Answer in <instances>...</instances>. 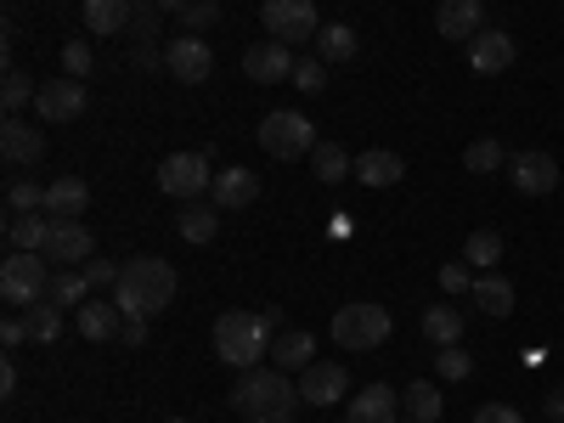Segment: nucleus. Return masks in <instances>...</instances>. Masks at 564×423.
Listing matches in <instances>:
<instances>
[{
    "label": "nucleus",
    "instance_id": "f257e3e1",
    "mask_svg": "<svg viewBox=\"0 0 564 423\" xmlns=\"http://www.w3.org/2000/svg\"><path fill=\"white\" fill-rule=\"evenodd\" d=\"M175 265L170 260H159V254H135V260H124V271H119V282H113V305L124 311V316H164L170 305H175Z\"/></svg>",
    "mask_w": 564,
    "mask_h": 423
},
{
    "label": "nucleus",
    "instance_id": "f03ea898",
    "mask_svg": "<svg viewBox=\"0 0 564 423\" xmlns=\"http://www.w3.org/2000/svg\"><path fill=\"white\" fill-rule=\"evenodd\" d=\"M231 406L243 423H289L300 412V384H289L282 367H249L231 384Z\"/></svg>",
    "mask_w": 564,
    "mask_h": 423
},
{
    "label": "nucleus",
    "instance_id": "7ed1b4c3",
    "mask_svg": "<svg viewBox=\"0 0 564 423\" xmlns=\"http://www.w3.org/2000/svg\"><path fill=\"white\" fill-rule=\"evenodd\" d=\"M271 339H276V327L260 311H226V316H215V356L226 367H238V372L260 367V356H271Z\"/></svg>",
    "mask_w": 564,
    "mask_h": 423
},
{
    "label": "nucleus",
    "instance_id": "20e7f679",
    "mask_svg": "<svg viewBox=\"0 0 564 423\" xmlns=\"http://www.w3.org/2000/svg\"><path fill=\"white\" fill-rule=\"evenodd\" d=\"M395 334V316L372 300H350L334 311V345L339 350H379Z\"/></svg>",
    "mask_w": 564,
    "mask_h": 423
},
{
    "label": "nucleus",
    "instance_id": "39448f33",
    "mask_svg": "<svg viewBox=\"0 0 564 423\" xmlns=\"http://www.w3.org/2000/svg\"><path fill=\"white\" fill-rule=\"evenodd\" d=\"M45 289H52V265H45V254H29V249H12L7 265H0V300L29 311L45 300Z\"/></svg>",
    "mask_w": 564,
    "mask_h": 423
},
{
    "label": "nucleus",
    "instance_id": "423d86ee",
    "mask_svg": "<svg viewBox=\"0 0 564 423\" xmlns=\"http://www.w3.org/2000/svg\"><path fill=\"white\" fill-rule=\"evenodd\" d=\"M260 148L271 159H311L316 153V124L294 108H276V113L260 119Z\"/></svg>",
    "mask_w": 564,
    "mask_h": 423
},
{
    "label": "nucleus",
    "instance_id": "0eeeda50",
    "mask_svg": "<svg viewBox=\"0 0 564 423\" xmlns=\"http://www.w3.org/2000/svg\"><path fill=\"white\" fill-rule=\"evenodd\" d=\"M260 18H265V34L282 40V45H305V40L316 45V34H322L316 0H265Z\"/></svg>",
    "mask_w": 564,
    "mask_h": 423
},
{
    "label": "nucleus",
    "instance_id": "6e6552de",
    "mask_svg": "<svg viewBox=\"0 0 564 423\" xmlns=\"http://www.w3.org/2000/svg\"><path fill=\"white\" fill-rule=\"evenodd\" d=\"M159 186L170 198H204L209 186H215V170H209V159L204 153H170L164 164H159Z\"/></svg>",
    "mask_w": 564,
    "mask_h": 423
},
{
    "label": "nucleus",
    "instance_id": "1a4fd4ad",
    "mask_svg": "<svg viewBox=\"0 0 564 423\" xmlns=\"http://www.w3.org/2000/svg\"><path fill=\"white\" fill-rule=\"evenodd\" d=\"M85 79H74V74H63V79H45L40 85V97H34V113L45 119V124H74L79 113H85Z\"/></svg>",
    "mask_w": 564,
    "mask_h": 423
},
{
    "label": "nucleus",
    "instance_id": "9d476101",
    "mask_svg": "<svg viewBox=\"0 0 564 423\" xmlns=\"http://www.w3.org/2000/svg\"><path fill=\"white\" fill-rule=\"evenodd\" d=\"M164 68H170V79H181V85H204V79L215 74V52H209L198 34H175V40L164 45Z\"/></svg>",
    "mask_w": 564,
    "mask_h": 423
},
{
    "label": "nucleus",
    "instance_id": "9b49d317",
    "mask_svg": "<svg viewBox=\"0 0 564 423\" xmlns=\"http://www.w3.org/2000/svg\"><path fill=\"white\" fill-rule=\"evenodd\" d=\"M300 401H311V406H339V401H350V372H345L339 361H311V367L300 372Z\"/></svg>",
    "mask_w": 564,
    "mask_h": 423
},
{
    "label": "nucleus",
    "instance_id": "f8f14e48",
    "mask_svg": "<svg viewBox=\"0 0 564 423\" xmlns=\"http://www.w3.org/2000/svg\"><path fill=\"white\" fill-rule=\"evenodd\" d=\"M294 45H282V40H260V45H249L243 52V74L254 79V85H276V79H294Z\"/></svg>",
    "mask_w": 564,
    "mask_h": 423
},
{
    "label": "nucleus",
    "instance_id": "ddd939ff",
    "mask_svg": "<svg viewBox=\"0 0 564 423\" xmlns=\"http://www.w3.org/2000/svg\"><path fill=\"white\" fill-rule=\"evenodd\" d=\"M215 204H220V215H238V209L260 204V170H249V164L215 170Z\"/></svg>",
    "mask_w": 564,
    "mask_h": 423
},
{
    "label": "nucleus",
    "instance_id": "4468645a",
    "mask_svg": "<svg viewBox=\"0 0 564 423\" xmlns=\"http://www.w3.org/2000/svg\"><path fill=\"white\" fill-rule=\"evenodd\" d=\"M508 175H513V186H520L525 198H547L553 186H558V159L553 153H513L508 159Z\"/></svg>",
    "mask_w": 564,
    "mask_h": 423
},
{
    "label": "nucleus",
    "instance_id": "2eb2a0df",
    "mask_svg": "<svg viewBox=\"0 0 564 423\" xmlns=\"http://www.w3.org/2000/svg\"><path fill=\"white\" fill-rule=\"evenodd\" d=\"M513 57H520V45H513L508 29H480L475 40H468V68L475 74H508Z\"/></svg>",
    "mask_w": 564,
    "mask_h": 423
},
{
    "label": "nucleus",
    "instance_id": "dca6fc26",
    "mask_svg": "<svg viewBox=\"0 0 564 423\" xmlns=\"http://www.w3.org/2000/svg\"><path fill=\"white\" fill-rule=\"evenodd\" d=\"M90 226L85 220H57L52 215V238H45V260H57V265H79V260H90Z\"/></svg>",
    "mask_w": 564,
    "mask_h": 423
},
{
    "label": "nucleus",
    "instance_id": "f3484780",
    "mask_svg": "<svg viewBox=\"0 0 564 423\" xmlns=\"http://www.w3.org/2000/svg\"><path fill=\"white\" fill-rule=\"evenodd\" d=\"M435 29H441V40H463L468 45L486 29V0H441Z\"/></svg>",
    "mask_w": 564,
    "mask_h": 423
},
{
    "label": "nucleus",
    "instance_id": "a211bd4d",
    "mask_svg": "<svg viewBox=\"0 0 564 423\" xmlns=\"http://www.w3.org/2000/svg\"><path fill=\"white\" fill-rule=\"evenodd\" d=\"M0 159H7V164H40V159H45L40 124H23V119H7V124H0Z\"/></svg>",
    "mask_w": 564,
    "mask_h": 423
},
{
    "label": "nucleus",
    "instance_id": "6ab92c4d",
    "mask_svg": "<svg viewBox=\"0 0 564 423\" xmlns=\"http://www.w3.org/2000/svg\"><path fill=\"white\" fill-rule=\"evenodd\" d=\"M395 412H401V395L390 384H367V390L350 395V417L345 423H401Z\"/></svg>",
    "mask_w": 564,
    "mask_h": 423
},
{
    "label": "nucleus",
    "instance_id": "aec40b11",
    "mask_svg": "<svg viewBox=\"0 0 564 423\" xmlns=\"http://www.w3.org/2000/svg\"><path fill=\"white\" fill-rule=\"evenodd\" d=\"M74 316H79V334H85L90 345H113L119 327H124V311H119L113 300H85Z\"/></svg>",
    "mask_w": 564,
    "mask_h": 423
},
{
    "label": "nucleus",
    "instance_id": "412c9836",
    "mask_svg": "<svg viewBox=\"0 0 564 423\" xmlns=\"http://www.w3.org/2000/svg\"><path fill=\"white\" fill-rule=\"evenodd\" d=\"M90 204V186L79 175H57L52 186H45V215H57V220H79Z\"/></svg>",
    "mask_w": 564,
    "mask_h": 423
},
{
    "label": "nucleus",
    "instance_id": "4be33fe9",
    "mask_svg": "<svg viewBox=\"0 0 564 423\" xmlns=\"http://www.w3.org/2000/svg\"><path fill=\"white\" fill-rule=\"evenodd\" d=\"M220 204H204V198H186L181 215H175V231L186 243H215V231H220Z\"/></svg>",
    "mask_w": 564,
    "mask_h": 423
},
{
    "label": "nucleus",
    "instance_id": "5701e85b",
    "mask_svg": "<svg viewBox=\"0 0 564 423\" xmlns=\"http://www.w3.org/2000/svg\"><path fill=\"white\" fill-rule=\"evenodd\" d=\"M45 238H52V215H45V209H29V215H7V243H12V249L45 254Z\"/></svg>",
    "mask_w": 564,
    "mask_h": 423
},
{
    "label": "nucleus",
    "instance_id": "b1692460",
    "mask_svg": "<svg viewBox=\"0 0 564 423\" xmlns=\"http://www.w3.org/2000/svg\"><path fill=\"white\" fill-rule=\"evenodd\" d=\"M401 175H406V164H401V153H390V148L356 153V181H361V186H395Z\"/></svg>",
    "mask_w": 564,
    "mask_h": 423
},
{
    "label": "nucleus",
    "instance_id": "393cba45",
    "mask_svg": "<svg viewBox=\"0 0 564 423\" xmlns=\"http://www.w3.org/2000/svg\"><path fill=\"white\" fill-rule=\"evenodd\" d=\"M90 294V276H85V265H63V271H52V289H45V300H52L57 311H79Z\"/></svg>",
    "mask_w": 564,
    "mask_h": 423
},
{
    "label": "nucleus",
    "instance_id": "a878e982",
    "mask_svg": "<svg viewBox=\"0 0 564 423\" xmlns=\"http://www.w3.org/2000/svg\"><path fill=\"white\" fill-rule=\"evenodd\" d=\"M468 300H475L486 316H513V282L497 276V271H480L475 289H468Z\"/></svg>",
    "mask_w": 564,
    "mask_h": 423
},
{
    "label": "nucleus",
    "instance_id": "bb28decb",
    "mask_svg": "<svg viewBox=\"0 0 564 423\" xmlns=\"http://www.w3.org/2000/svg\"><path fill=\"white\" fill-rule=\"evenodd\" d=\"M311 350H316V339L300 334V327H289V334H276V339H271V367H282V372H305V367L316 361Z\"/></svg>",
    "mask_w": 564,
    "mask_h": 423
},
{
    "label": "nucleus",
    "instance_id": "cd10ccee",
    "mask_svg": "<svg viewBox=\"0 0 564 423\" xmlns=\"http://www.w3.org/2000/svg\"><path fill=\"white\" fill-rule=\"evenodd\" d=\"M311 175L322 186H339L345 175H356V159L339 148V141H316V153H311Z\"/></svg>",
    "mask_w": 564,
    "mask_h": 423
},
{
    "label": "nucleus",
    "instance_id": "c85d7f7f",
    "mask_svg": "<svg viewBox=\"0 0 564 423\" xmlns=\"http://www.w3.org/2000/svg\"><path fill=\"white\" fill-rule=\"evenodd\" d=\"M135 18V0H85V29L90 34H119Z\"/></svg>",
    "mask_w": 564,
    "mask_h": 423
},
{
    "label": "nucleus",
    "instance_id": "c756f323",
    "mask_svg": "<svg viewBox=\"0 0 564 423\" xmlns=\"http://www.w3.org/2000/svg\"><path fill=\"white\" fill-rule=\"evenodd\" d=\"M423 339H430L435 350L457 345L463 339V311L457 305H430V311H423Z\"/></svg>",
    "mask_w": 564,
    "mask_h": 423
},
{
    "label": "nucleus",
    "instance_id": "7c9ffc66",
    "mask_svg": "<svg viewBox=\"0 0 564 423\" xmlns=\"http://www.w3.org/2000/svg\"><path fill=\"white\" fill-rule=\"evenodd\" d=\"M401 406H406L417 423H441V412H446V401H441V390H435L430 379L406 384V390H401Z\"/></svg>",
    "mask_w": 564,
    "mask_h": 423
},
{
    "label": "nucleus",
    "instance_id": "2f4dec72",
    "mask_svg": "<svg viewBox=\"0 0 564 423\" xmlns=\"http://www.w3.org/2000/svg\"><path fill=\"white\" fill-rule=\"evenodd\" d=\"M502 164H508V153H502L497 135H480V141H468V148H463V170L468 175H497Z\"/></svg>",
    "mask_w": 564,
    "mask_h": 423
},
{
    "label": "nucleus",
    "instance_id": "473e14b6",
    "mask_svg": "<svg viewBox=\"0 0 564 423\" xmlns=\"http://www.w3.org/2000/svg\"><path fill=\"white\" fill-rule=\"evenodd\" d=\"M316 57H322V63H350V57H356V34H350V23H322V34H316Z\"/></svg>",
    "mask_w": 564,
    "mask_h": 423
},
{
    "label": "nucleus",
    "instance_id": "72a5a7b5",
    "mask_svg": "<svg viewBox=\"0 0 564 423\" xmlns=\"http://www.w3.org/2000/svg\"><path fill=\"white\" fill-rule=\"evenodd\" d=\"M463 260L475 265V271H491L502 260V231L480 226V231H468V243H463Z\"/></svg>",
    "mask_w": 564,
    "mask_h": 423
},
{
    "label": "nucleus",
    "instance_id": "f704fd0d",
    "mask_svg": "<svg viewBox=\"0 0 564 423\" xmlns=\"http://www.w3.org/2000/svg\"><path fill=\"white\" fill-rule=\"evenodd\" d=\"M63 316H68V311H57L52 300L29 305V311H23V322H29V339H34V345H52V339L63 334Z\"/></svg>",
    "mask_w": 564,
    "mask_h": 423
},
{
    "label": "nucleus",
    "instance_id": "c9c22d12",
    "mask_svg": "<svg viewBox=\"0 0 564 423\" xmlns=\"http://www.w3.org/2000/svg\"><path fill=\"white\" fill-rule=\"evenodd\" d=\"M7 209H12V215L45 209V186H40V181H29V175H12V181H7Z\"/></svg>",
    "mask_w": 564,
    "mask_h": 423
},
{
    "label": "nucleus",
    "instance_id": "e433bc0d",
    "mask_svg": "<svg viewBox=\"0 0 564 423\" xmlns=\"http://www.w3.org/2000/svg\"><path fill=\"white\" fill-rule=\"evenodd\" d=\"M29 97H40V85H34L29 74L7 68V85H0V102H7V119H18V108H23Z\"/></svg>",
    "mask_w": 564,
    "mask_h": 423
},
{
    "label": "nucleus",
    "instance_id": "4c0bfd02",
    "mask_svg": "<svg viewBox=\"0 0 564 423\" xmlns=\"http://www.w3.org/2000/svg\"><path fill=\"white\" fill-rule=\"evenodd\" d=\"M468 289H475V265H468V260H452V265H441V294H452V300H468Z\"/></svg>",
    "mask_w": 564,
    "mask_h": 423
},
{
    "label": "nucleus",
    "instance_id": "58836bf2",
    "mask_svg": "<svg viewBox=\"0 0 564 423\" xmlns=\"http://www.w3.org/2000/svg\"><path fill=\"white\" fill-rule=\"evenodd\" d=\"M289 85H300L305 97H316V90H327V63H322V57H300V63H294V79H289Z\"/></svg>",
    "mask_w": 564,
    "mask_h": 423
},
{
    "label": "nucleus",
    "instance_id": "ea45409f",
    "mask_svg": "<svg viewBox=\"0 0 564 423\" xmlns=\"http://www.w3.org/2000/svg\"><path fill=\"white\" fill-rule=\"evenodd\" d=\"M435 361H441V379H446V384H463L468 372H475V361H468V350H457V345L435 350Z\"/></svg>",
    "mask_w": 564,
    "mask_h": 423
},
{
    "label": "nucleus",
    "instance_id": "a19ab883",
    "mask_svg": "<svg viewBox=\"0 0 564 423\" xmlns=\"http://www.w3.org/2000/svg\"><path fill=\"white\" fill-rule=\"evenodd\" d=\"M209 23H220V0H193V7L181 12V29H186V34H198V29H209Z\"/></svg>",
    "mask_w": 564,
    "mask_h": 423
},
{
    "label": "nucleus",
    "instance_id": "79ce46f5",
    "mask_svg": "<svg viewBox=\"0 0 564 423\" xmlns=\"http://www.w3.org/2000/svg\"><path fill=\"white\" fill-rule=\"evenodd\" d=\"M63 74H74V79L90 74V45H85V40H68V45H63Z\"/></svg>",
    "mask_w": 564,
    "mask_h": 423
},
{
    "label": "nucleus",
    "instance_id": "37998d69",
    "mask_svg": "<svg viewBox=\"0 0 564 423\" xmlns=\"http://www.w3.org/2000/svg\"><path fill=\"white\" fill-rule=\"evenodd\" d=\"M159 12H164L159 0H135V18H130L135 34H159Z\"/></svg>",
    "mask_w": 564,
    "mask_h": 423
},
{
    "label": "nucleus",
    "instance_id": "c03bdc74",
    "mask_svg": "<svg viewBox=\"0 0 564 423\" xmlns=\"http://www.w3.org/2000/svg\"><path fill=\"white\" fill-rule=\"evenodd\" d=\"M85 276H90V289H113L119 265H113V260H85Z\"/></svg>",
    "mask_w": 564,
    "mask_h": 423
},
{
    "label": "nucleus",
    "instance_id": "a18cd8bd",
    "mask_svg": "<svg viewBox=\"0 0 564 423\" xmlns=\"http://www.w3.org/2000/svg\"><path fill=\"white\" fill-rule=\"evenodd\" d=\"M119 339H124V350H141V345H148V316H124Z\"/></svg>",
    "mask_w": 564,
    "mask_h": 423
},
{
    "label": "nucleus",
    "instance_id": "49530a36",
    "mask_svg": "<svg viewBox=\"0 0 564 423\" xmlns=\"http://www.w3.org/2000/svg\"><path fill=\"white\" fill-rule=\"evenodd\" d=\"M475 423H525V417L513 412L508 401H491V406H480V412H475Z\"/></svg>",
    "mask_w": 564,
    "mask_h": 423
},
{
    "label": "nucleus",
    "instance_id": "de8ad7c7",
    "mask_svg": "<svg viewBox=\"0 0 564 423\" xmlns=\"http://www.w3.org/2000/svg\"><path fill=\"white\" fill-rule=\"evenodd\" d=\"M29 339V322L23 316H7V327H0V345H7V350H18Z\"/></svg>",
    "mask_w": 564,
    "mask_h": 423
},
{
    "label": "nucleus",
    "instance_id": "09e8293b",
    "mask_svg": "<svg viewBox=\"0 0 564 423\" xmlns=\"http://www.w3.org/2000/svg\"><path fill=\"white\" fill-rule=\"evenodd\" d=\"M542 406H547V423H558V417H564V390H547Z\"/></svg>",
    "mask_w": 564,
    "mask_h": 423
},
{
    "label": "nucleus",
    "instance_id": "8fccbe9b",
    "mask_svg": "<svg viewBox=\"0 0 564 423\" xmlns=\"http://www.w3.org/2000/svg\"><path fill=\"white\" fill-rule=\"evenodd\" d=\"M0 395H18V367H12V361L0 367Z\"/></svg>",
    "mask_w": 564,
    "mask_h": 423
},
{
    "label": "nucleus",
    "instance_id": "3c124183",
    "mask_svg": "<svg viewBox=\"0 0 564 423\" xmlns=\"http://www.w3.org/2000/svg\"><path fill=\"white\" fill-rule=\"evenodd\" d=\"M159 7H164V12H186V7H193V0H159Z\"/></svg>",
    "mask_w": 564,
    "mask_h": 423
},
{
    "label": "nucleus",
    "instance_id": "603ef678",
    "mask_svg": "<svg viewBox=\"0 0 564 423\" xmlns=\"http://www.w3.org/2000/svg\"><path fill=\"white\" fill-rule=\"evenodd\" d=\"M164 423H186V417H164Z\"/></svg>",
    "mask_w": 564,
    "mask_h": 423
},
{
    "label": "nucleus",
    "instance_id": "864d4df0",
    "mask_svg": "<svg viewBox=\"0 0 564 423\" xmlns=\"http://www.w3.org/2000/svg\"><path fill=\"white\" fill-rule=\"evenodd\" d=\"M406 423H417V417H406Z\"/></svg>",
    "mask_w": 564,
    "mask_h": 423
},
{
    "label": "nucleus",
    "instance_id": "5fc2aeb1",
    "mask_svg": "<svg viewBox=\"0 0 564 423\" xmlns=\"http://www.w3.org/2000/svg\"><path fill=\"white\" fill-rule=\"evenodd\" d=\"M558 423H564V417H558Z\"/></svg>",
    "mask_w": 564,
    "mask_h": 423
}]
</instances>
